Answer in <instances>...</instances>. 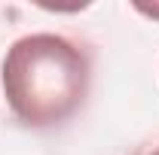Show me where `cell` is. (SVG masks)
<instances>
[{
    "label": "cell",
    "instance_id": "cell-1",
    "mask_svg": "<svg viewBox=\"0 0 159 155\" xmlns=\"http://www.w3.org/2000/svg\"><path fill=\"white\" fill-rule=\"evenodd\" d=\"M86 49L61 34H28L6 49L3 91L12 116L28 128H58L89 97Z\"/></svg>",
    "mask_w": 159,
    "mask_h": 155
},
{
    "label": "cell",
    "instance_id": "cell-2",
    "mask_svg": "<svg viewBox=\"0 0 159 155\" xmlns=\"http://www.w3.org/2000/svg\"><path fill=\"white\" fill-rule=\"evenodd\" d=\"M135 9H138V12H144V15L159 19V6H156V3H153V6H147V3H135Z\"/></svg>",
    "mask_w": 159,
    "mask_h": 155
},
{
    "label": "cell",
    "instance_id": "cell-3",
    "mask_svg": "<svg viewBox=\"0 0 159 155\" xmlns=\"http://www.w3.org/2000/svg\"><path fill=\"white\" fill-rule=\"evenodd\" d=\"M144 155H159V146H153V149H147Z\"/></svg>",
    "mask_w": 159,
    "mask_h": 155
}]
</instances>
